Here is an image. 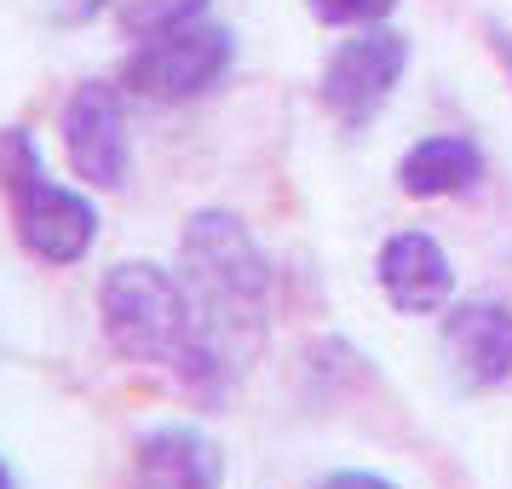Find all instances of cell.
Returning <instances> with one entry per match:
<instances>
[{
  "mask_svg": "<svg viewBox=\"0 0 512 489\" xmlns=\"http://www.w3.org/2000/svg\"><path fill=\"white\" fill-rule=\"evenodd\" d=\"M484 179V150L466 133H426L397 156V190L415 202H438V196H461Z\"/></svg>",
  "mask_w": 512,
  "mask_h": 489,
  "instance_id": "10",
  "label": "cell"
},
{
  "mask_svg": "<svg viewBox=\"0 0 512 489\" xmlns=\"http://www.w3.org/2000/svg\"><path fill=\"white\" fill-rule=\"evenodd\" d=\"M374 282L392 311L432 317L455 300V259L443 254V242L432 231H397L374 254Z\"/></svg>",
  "mask_w": 512,
  "mask_h": 489,
  "instance_id": "9",
  "label": "cell"
},
{
  "mask_svg": "<svg viewBox=\"0 0 512 489\" xmlns=\"http://www.w3.org/2000/svg\"><path fill=\"white\" fill-rule=\"evenodd\" d=\"M409 35L392 24H369V29H351L340 47L328 52L323 75H317V104L340 121L346 133L369 127L392 93L403 87V70H409Z\"/></svg>",
  "mask_w": 512,
  "mask_h": 489,
  "instance_id": "6",
  "label": "cell"
},
{
  "mask_svg": "<svg viewBox=\"0 0 512 489\" xmlns=\"http://www.w3.org/2000/svg\"><path fill=\"white\" fill-rule=\"evenodd\" d=\"M213 0H110V24L127 35V41H144L156 29H173V24H190V18H208Z\"/></svg>",
  "mask_w": 512,
  "mask_h": 489,
  "instance_id": "11",
  "label": "cell"
},
{
  "mask_svg": "<svg viewBox=\"0 0 512 489\" xmlns=\"http://www.w3.org/2000/svg\"><path fill=\"white\" fill-rule=\"evenodd\" d=\"M127 104L121 81H75L58 104V150L75 185L87 190H121L133 173V133H127Z\"/></svg>",
  "mask_w": 512,
  "mask_h": 489,
  "instance_id": "5",
  "label": "cell"
},
{
  "mask_svg": "<svg viewBox=\"0 0 512 489\" xmlns=\"http://www.w3.org/2000/svg\"><path fill=\"white\" fill-rule=\"evenodd\" d=\"M0 489H18V472H12V461L0 455Z\"/></svg>",
  "mask_w": 512,
  "mask_h": 489,
  "instance_id": "15",
  "label": "cell"
},
{
  "mask_svg": "<svg viewBox=\"0 0 512 489\" xmlns=\"http://www.w3.org/2000/svg\"><path fill=\"white\" fill-rule=\"evenodd\" d=\"M179 277H185L190 300L208 323L213 346L231 357L242 374L265 346L271 328V294H277V271L271 254L259 248L248 219L231 208H196L179 231Z\"/></svg>",
  "mask_w": 512,
  "mask_h": 489,
  "instance_id": "2",
  "label": "cell"
},
{
  "mask_svg": "<svg viewBox=\"0 0 512 489\" xmlns=\"http://www.w3.org/2000/svg\"><path fill=\"white\" fill-rule=\"evenodd\" d=\"M0 202L18 248L47 271H75L104 236L98 190L58 179L29 127H0Z\"/></svg>",
  "mask_w": 512,
  "mask_h": 489,
  "instance_id": "3",
  "label": "cell"
},
{
  "mask_svg": "<svg viewBox=\"0 0 512 489\" xmlns=\"http://www.w3.org/2000/svg\"><path fill=\"white\" fill-rule=\"evenodd\" d=\"M305 12L317 24H334V29H369V24H386L397 12V0H305Z\"/></svg>",
  "mask_w": 512,
  "mask_h": 489,
  "instance_id": "12",
  "label": "cell"
},
{
  "mask_svg": "<svg viewBox=\"0 0 512 489\" xmlns=\"http://www.w3.org/2000/svg\"><path fill=\"white\" fill-rule=\"evenodd\" d=\"M443 351L466 392H495L512 380V305L495 294L449 305L443 317Z\"/></svg>",
  "mask_w": 512,
  "mask_h": 489,
  "instance_id": "8",
  "label": "cell"
},
{
  "mask_svg": "<svg viewBox=\"0 0 512 489\" xmlns=\"http://www.w3.org/2000/svg\"><path fill=\"white\" fill-rule=\"evenodd\" d=\"M47 12H52V24L81 29V24H98L110 12V0H47Z\"/></svg>",
  "mask_w": 512,
  "mask_h": 489,
  "instance_id": "13",
  "label": "cell"
},
{
  "mask_svg": "<svg viewBox=\"0 0 512 489\" xmlns=\"http://www.w3.org/2000/svg\"><path fill=\"white\" fill-rule=\"evenodd\" d=\"M133 489H225V443L196 420H156L127 449Z\"/></svg>",
  "mask_w": 512,
  "mask_h": 489,
  "instance_id": "7",
  "label": "cell"
},
{
  "mask_svg": "<svg viewBox=\"0 0 512 489\" xmlns=\"http://www.w3.org/2000/svg\"><path fill=\"white\" fill-rule=\"evenodd\" d=\"M231 70H236V29L208 12V18H190V24L156 29V35L133 41L116 81L133 104L179 110V104L219 93L231 81Z\"/></svg>",
  "mask_w": 512,
  "mask_h": 489,
  "instance_id": "4",
  "label": "cell"
},
{
  "mask_svg": "<svg viewBox=\"0 0 512 489\" xmlns=\"http://www.w3.org/2000/svg\"><path fill=\"white\" fill-rule=\"evenodd\" d=\"M98 328L116 357L139 363V369L167 374L185 397L202 409H219L242 374L231 357L213 346L202 311L190 300L179 265L162 259H116L98 277Z\"/></svg>",
  "mask_w": 512,
  "mask_h": 489,
  "instance_id": "1",
  "label": "cell"
},
{
  "mask_svg": "<svg viewBox=\"0 0 512 489\" xmlns=\"http://www.w3.org/2000/svg\"><path fill=\"white\" fill-rule=\"evenodd\" d=\"M317 489H403V484H392L386 472H363V466H340V472H328Z\"/></svg>",
  "mask_w": 512,
  "mask_h": 489,
  "instance_id": "14",
  "label": "cell"
}]
</instances>
